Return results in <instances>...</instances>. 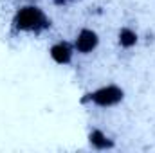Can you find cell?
<instances>
[{
  "instance_id": "3",
  "label": "cell",
  "mask_w": 155,
  "mask_h": 153,
  "mask_svg": "<svg viewBox=\"0 0 155 153\" xmlns=\"http://www.w3.org/2000/svg\"><path fill=\"white\" fill-rule=\"evenodd\" d=\"M72 45L78 54L88 56L99 47V34H97V31H94L90 27H81L72 40Z\"/></svg>"
},
{
  "instance_id": "8",
  "label": "cell",
  "mask_w": 155,
  "mask_h": 153,
  "mask_svg": "<svg viewBox=\"0 0 155 153\" xmlns=\"http://www.w3.org/2000/svg\"><path fill=\"white\" fill-rule=\"evenodd\" d=\"M69 2H78V0H69Z\"/></svg>"
},
{
  "instance_id": "2",
  "label": "cell",
  "mask_w": 155,
  "mask_h": 153,
  "mask_svg": "<svg viewBox=\"0 0 155 153\" xmlns=\"http://www.w3.org/2000/svg\"><path fill=\"white\" fill-rule=\"evenodd\" d=\"M124 88L116 83H108L87 92L81 97V105H92L97 108H114L124 101Z\"/></svg>"
},
{
  "instance_id": "1",
  "label": "cell",
  "mask_w": 155,
  "mask_h": 153,
  "mask_svg": "<svg viewBox=\"0 0 155 153\" xmlns=\"http://www.w3.org/2000/svg\"><path fill=\"white\" fill-rule=\"evenodd\" d=\"M51 27H52V20L47 16V13L40 5H35V4L20 5L11 18V29L16 34L40 36Z\"/></svg>"
},
{
  "instance_id": "6",
  "label": "cell",
  "mask_w": 155,
  "mask_h": 153,
  "mask_svg": "<svg viewBox=\"0 0 155 153\" xmlns=\"http://www.w3.org/2000/svg\"><path fill=\"white\" fill-rule=\"evenodd\" d=\"M137 43H139V33H137L134 27L123 25V27L117 31V45H119L121 49L130 50V49H134Z\"/></svg>"
},
{
  "instance_id": "7",
  "label": "cell",
  "mask_w": 155,
  "mask_h": 153,
  "mask_svg": "<svg viewBox=\"0 0 155 153\" xmlns=\"http://www.w3.org/2000/svg\"><path fill=\"white\" fill-rule=\"evenodd\" d=\"M54 5H58V7H63V5H67L69 4V0H51Z\"/></svg>"
},
{
  "instance_id": "4",
  "label": "cell",
  "mask_w": 155,
  "mask_h": 153,
  "mask_svg": "<svg viewBox=\"0 0 155 153\" xmlns=\"http://www.w3.org/2000/svg\"><path fill=\"white\" fill-rule=\"evenodd\" d=\"M74 54H76L74 45H72V41H67V40H58V41H54V43L49 47V56H51V60H52L56 65H61V67L71 65L72 60H74Z\"/></svg>"
},
{
  "instance_id": "5",
  "label": "cell",
  "mask_w": 155,
  "mask_h": 153,
  "mask_svg": "<svg viewBox=\"0 0 155 153\" xmlns=\"http://www.w3.org/2000/svg\"><path fill=\"white\" fill-rule=\"evenodd\" d=\"M87 141H88V146L96 151H110L116 148V141L101 128H90L87 133Z\"/></svg>"
}]
</instances>
